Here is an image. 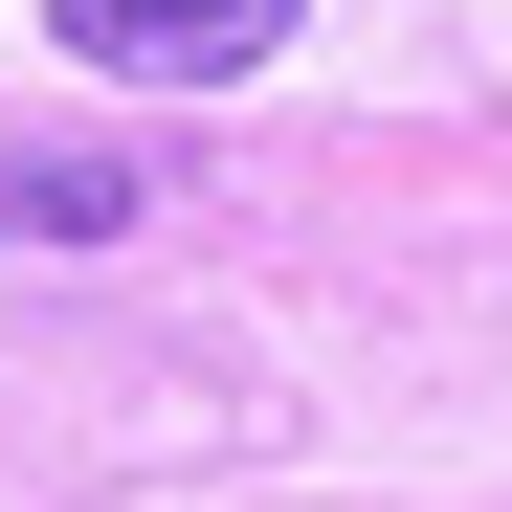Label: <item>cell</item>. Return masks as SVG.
I'll list each match as a JSON object with an SVG mask.
<instances>
[{"instance_id": "cell-1", "label": "cell", "mask_w": 512, "mask_h": 512, "mask_svg": "<svg viewBox=\"0 0 512 512\" xmlns=\"http://www.w3.org/2000/svg\"><path fill=\"white\" fill-rule=\"evenodd\" d=\"M67 67H112V90H223V67H268L312 0H45Z\"/></svg>"}, {"instance_id": "cell-2", "label": "cell", "mask_w": 512, "mask_h": 512, "mask_svg": "<svg viewBox=\"0 0 512 512\" xmlns=\"http://www.w3.org/2000/svg\"><path fill=\"white\" fill-rule=\"evenodd\" d=\"M156 179H134V156H0V245H112Z\"/></svg>"}]
</instances>
